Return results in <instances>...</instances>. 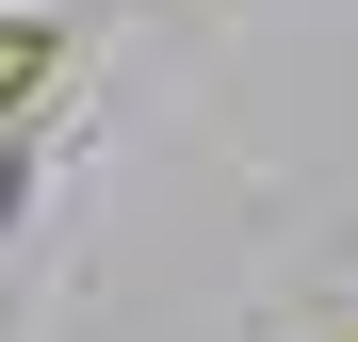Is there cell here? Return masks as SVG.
Instances as JSON below:
<instances>
[{
	"mask_svg": "<svg viewBox=\"0 0 358 342\" xmlns=\"http://www.w3.org/2000/svg\"><path fill=\"white\" fill-rule=\"evenodd\" d=\"M49 82H66V33H49V17H0V114L49 98Z\"/></svg>",
	"mask_w": 358,
	"mask_h": 342,
	"instance_id": "obj_1",
	"label": "cell"
}]
</instances>
